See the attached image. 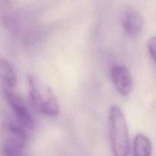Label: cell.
I'll return each mask as SVG.
<instances>
[{"mask_svg": "<svg viewBox=\"0 0 156 156\" xmlns=\"http://www.w3.org/2000/svg\"><path fill=\"white\" fill-rule=\"evenodd\" d=\"M109 136L114 156H129V129L126 117L117 105L111 107L108 115Z\"/></svg>", "mask_w": 156, "mask_h": 156, "instance_id": "cell-1", "label": "cell"}, {"mask_svg": "<svg viewBox=\"0 0 156 156\" xmlns=\"http://www.w3.org/2000/svg\"><path fill=\"white\" fill-rule=\"evenodd\" d=\"M29 94L35 108L48 117H56L59 112V104L53 90L39 77L27 76Z\"/></svg>", "mask_w": 156, "mask_h": 156, "instance_id": "cell-2", "label": "cell"}, {"mask_svg": "<svg viewBox=\"0 0 156 156\" xmlns=\"http://www.w3.org/2000/svg\"><path fill=\"white\" fill-rule=\"evenodd\" d=\"M2 146V156H24L28 132L15 123H8Z\"/></svg>", "mask_w": 156, "mask_h": 156, "instance_id": "cell-3", "label": "cell"}, {"mask_svg": "<svg viewBox=\"0 0 156 156\" xmlns=\"http://www.w3.org/2000/svg\"><path fill=\"white\" fill-rule=\"evenodd\" d=\"M4 96L15 120L28 131L33 130L35 128L34 119L24 99L9 88H5Z\"/></svg>", "mask_w": 156, "mask_h": 156, "instance_id": "cell-4", "label": "cell"}, {"mask_svg": "<svg viewBox=\"0 0 156 156\" xmlns=\"http://www.w3.org/2000/svg\"><path fill=\"white\" fill-rule=\"evenodd\" d=\"M111 77L116 89L120 94L128 96L133 87V79L129 69L124 65H115L111 71Z\"/></svg>", "mask_w": 156, "mask_h": 156, "instance_id": "cell-5", "label": "cell"}, {"mask_svg": "<svg viewBox=\"0 0 156 156\" xmlns=\"http://www.w3.org/2000/svg\"><path fill=\"white\" fill-rule=\"evenodd\" d=\"M121 24L126 34L136 36L143 30L144 20L143 15L138 11L128 8L122 14Z\"/></svg>", "mask_w": 156, "mask_h": 156, "instance_id": "cell-6", "label": "cell"}, {"mask_svg": "<svg viewBox=\"0 0 156 156\" xmlns=\"http://www.w3.org/2000/svg\"><path fill=\"white\" fill-rule=\"evenodd\" d=\"M0 73L1 77L5 88L12 89L18 83L17 75L13 66L5 59H1L0 61Z\"/></svg>", "mask_w": 156, "mask_h": 156, "instance_id": "cell-7", "label": "cell"}, {"mask_svg": "<svg viewBox=\"0 0 156 156\" xmlns=\"http://www.w3.org/2000/svg\"><path fill=\"white\" fill-rule=\"evenodd\" d=\"M152 146L148 136L143 133L137 134L133 141V156H151Z\"/></svg>", "mask_w": 156, "mask_h": 156, "instance_id": "cell-8", "label": "cell"}, {"mask_svg": "<svg viewBox=\"0 0 156 156\" xmlns=\"http://www.w3.org/2000/svg\"><path fill=\"white\" fill-rule=\"evenodd\" d=\"M148 50L151 58L156 65V35L152 37L148 42Z\"/></svg>", "mask_w": 156, "mask_h": 156, "instance_id": "cell-9", "label": "cell"}]
</instances>
